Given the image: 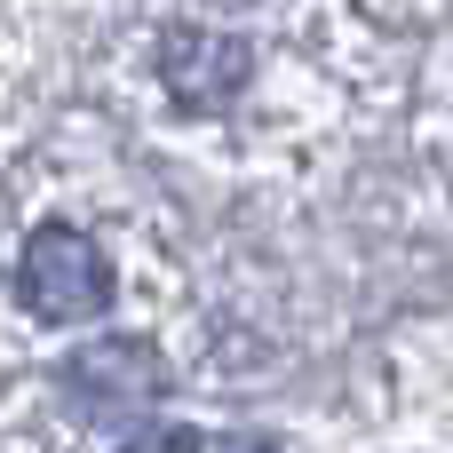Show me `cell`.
Masks as SVG:
<instances>
[{
    "instance_id": "3",
    "label": "cell",
    "mask_w": 453,
    "mask_h": 453,
    "mask_svg": "<svg viewBox=\"0 0 453 453\" xmlns=\"http://www.w3.org/2000/svg\"><path fill=\"white\" fill-rule=\"evenodd\" d=\"M151 382H159L151 342H96V350L72 358V390L80 398H151Z\"/></svg>"
},
{
    "instance_id": "2",
    "label": "cell",
    "mask_w": 453,
    "mask_h": 453,
    "mask_svg": "<svg viewBox=\"0 0 453 453\" xmlns=\"http://www.w3.org/2000/svg\"><path fill=\"white\" fill-rule=\"evenodd\" d=\"M159 80L183 111H223L255 80V48L239 32H215V24H167L159 32Z\"/></svg>"
},
{
    "instance_id": "1",
    "label": "cell",
    "mask_w": 453,
    "mask_h": 453,
    "mask_svg": "<svg viewBox=\"0 0 453 453\" xmlns=\"http://www.w3.org/2000/svg\"><path fill=\"white\" fill-rule=\"evenodd\" d=\"M16 295H24L32 319H48V326H80V319H104V303H111V263H104V247H96L88 231L48 223V231L24 239Z\"/></svg>"
},
{
    "instance_id": "5",
    "label": "cell",
    "mask_w": 453,
    "mask_h": 453,
    "mask_svg": "<svg viewBox=\"0 0 453 453\" xmlns=\"http://www.w3.org/2000/svg\"><path fill=\"white\" fill-rule=\"evenodd\" d=\"M231 453H271V446H231Z\"/></svg>"
},
{
    "instance_id": "4",
    "label": "cell",
    "mask_w": 453,
    "mask_h": 453,
    "mask_svg": "<svg viewBox=\"0 0 453 453\" xmlns=\"http://www.w3.org/2000/svg\"><path fill=\"white\" fill-rule=\"evenodd\" d=\"M119 453H207V446H199L191 430H143L135 446H119Z\"/></svg>"
}]
</instances>
